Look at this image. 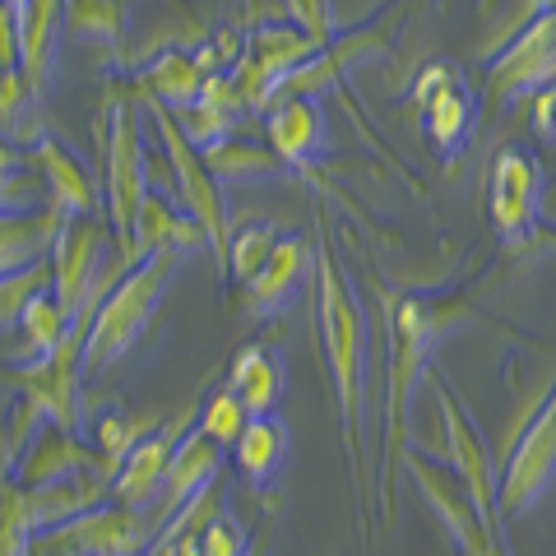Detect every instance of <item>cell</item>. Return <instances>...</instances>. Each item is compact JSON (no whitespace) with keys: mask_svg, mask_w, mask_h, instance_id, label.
<instances>
[{"mask_svg":"<svg viewBox=\"0 0 556 556\" xmlns=\"http://www.w3.org/2000/svg\"><path fill=\"white\" fill-rule=\"evenodd\" d=\"M316 325H320V348L325 367L334 380V404H339V427H343V455L353 468V482L362 492V506H371V482H367V450H362V399H367V316H362L357 292L334 260L329 237H316Z\"/></svg>","mask_w":556,"mask_h":556,"instance_id":"6da1fadb","label":"cell"},{"mask_svg":"<svg viewBox=\"0 0 556 556\" xmlns=\"http://www.w3.org/2000/svg\"><path fill=\"white\" fill-rule=\"evenodd\" d=\"M468 311L464 298H417L399 292L390 302V371H386V455H380L376 501L380 515L394 519V468L408 455V399L417 380L431 371V348Z\"/></svg>","mask_w":556,"mask_h":556,"instance_id":"7a4b0ae2","label":"cell"},{"mask_svg":"<svg viewBox=\"0 0 556 556\" xmlns=\"http://www.w3.org/2000/svg\"><path fill=\"white\" fill-rule=\"evenodd\" d=\"M172 269H177V251H153L108 288V298L93 311L89 339H84V376H108L121 357H130V348L144 339L153 320V306L167 292Z\"/></svg>","mask_w":556,"mask_h":556,"instance_id":"3957f363","label":"cell"},{"mask_svg":"<svg viewBox=\"0 0 556 556\" xmlns=\"http://www.w3.org/2000/svg\"><path fill=\"white\" fill-rule=\"evenodd\" d=\"M112 241V228L98 214L84 218H65V228L51 247V298H56V311L65 316V325L84 320L89 311H98V302L108 298V288L116 283L112 274H126L112 260V269L102 274V251Z\"/></svg>","mask_w":556,"mask_h":556,"instance_id":"277c9868","label":"cell"},{"mask_svg":"<svg viewBox=\"0 0 556 556\" xmlns=\"http://www.w3.org/2000/svg\"><path fill=\"white\" fill-rule=\"evenodd\" d=\"M149 112H153V126H159V135H163V149H167L172 177H177V190H181L186 218L204 232V247L214 251L218 269H228V208H223L218 181L208 177V167H204V153L190 144L186 130L177 126V116H172L163 102L149 98Z\"/></svg>","mask_w":556,"mask_h":556,"instance_id":"5b68a950","label":"cell"},{"mask_svg":"<svg viewBox=\"0 0 556 556\" xmlns=\"http://www.w3.org/2000/svg\"><path fill=\"white\" fill-rule=\"evenodd\" d=\"M427 380L437 386V408H441V427H445V455H450V473L464 482L468 506L492 533H501V464L492 459V450L478 437L473 417L459 408V399L441 386L437 371H427Z\"/></svg>","mask_w":556,"mask_h":556,"instance_id":"8992f818","label":"cell"},{"mask_svg":"<svg viewBox=\"0 0 556 556\" xmlns=\"http://www.w3.org/2000/svg\"><path fill=\"white\" fill-rule=\"evenodd\" d=\"M144 204V153H139V116L135 108H112L108 130V228L116 241V265L130 274L135 218Z\"/></svg>","mask_w":556,"mask_h":556,"instance_id":"52a82bcc","label":"cell"},{"mask_svg":"<svg viewBox=\"0 0 556 556\" xmlns=\"http://www.w3.org/2000/svg\"><path fill=\"white\" fill-rule=\"evenodd\" d=\"M556 478V380L552 394L538 404V413L519 427V437L506 455V473H501V519H519L538 506V496Z\"/></svg>","mask_w":556,"mask_h":556,"instance_id":"ba28073f","label":"cell"},{"mask_svg":"<svg viewBox=\"0 0 556 556\" xmlns=\"http://www.w3.org/2000/svg\"><path fill=\"white\" fill-rule=\"evenodd\" d=\"M153 533H159V525L149 515L126 506H102L65 519L56 529H42V538H33V556H139Z\"/></svg>","mask_w":556,"mask_h":556,"instance_id":"9c48e42d","label":"cell"},{"mask_svg":"<svg viewBox=\"0 0 556 556\" xmlns=\"http://www.w3.org/2000/svg\"><path fill=\"white\" fill-rule=\"evenodd\" d=\"M538 200H543V167L525 149H501L486 186V214L506 247H529L538 228Z\"/></svg>","mask_w":556,"mask_h":556,"instance_id":"30bf717a","label":"cell"},{"mask_svg":"<svg viewBox=\"0 0 556 556\" xmlns=\"http://www.w3.org/2000/svg\"><path fill=\"white\" fill-rule=\"evenodd\" d=\"M552 84H556V5L538 10V20H529L525 33L486 70V89L501 102H525L533 93H547Z\"/></svg>","mask_w":556,"mask_h":556,"instance_id":"8fae6325","label":"cell"},{"mask_svg":"<svg viewBox=\"0 0 556 556\" xmlns=\"http://www.w3.org/2000/svg\"><path fill=\"white\" fill-rule=\"evenodd\" d=\"M408 464V473L413 482L422 486V496H427V506L441 515V525L450 529V538H455V547L464 556H510L506 543L482 525V519L473 515V506H468V492H464V482L450 473V464L441 459H422L417 450H408L404 455Z\"/></svg>","mask_w":556,"mask_h":556,"instance_id":"7c38bea8","label":"cell"},{"mask_svg":"<svg viewBox=\"0 0 556 556\" xmlns=\"http://www.w3.org/2000/svg\"><path fill=\"white\" fill-rule=\"evenodd\" d=\"M214 478H218V445L208 441L200 427H190L186 437L177 441V450H172L167 482H163L159 501H153L149 519H153V525H172V519H177L190 501L214 486Z\"/></svg>","mask_w":556,"mask_h":556,"instance_id":"4fadbf2b","label":"cell"},{"mask_svg":"<svg viewBox=\"0 0 556 556\" xmlns=\"http://www.w3.org/2000/svg\"><path fill=\"white\" fill-rule=\"evenodd\" d=\"M417 108H422L427 135L441 153H455L468 126H473V102H468V89H459L455 70L450 65H431L422 79H417Z\"/></svg>","mask_w":556,"mask_h":556,"instance_id":"5bb4252c","label":"cell"},{"mask_svg":"<svg viewBox=\"0 0 556 556\" xmlns=\"http://www.w3.org/2000/svg\"><path fill=\"white\" fill-rule=\"evenodd\" d=\"M177 441H181L177 431H167V437H144V441H135L130 455L116 464L112 496L126 510H139V515L153 510V501H159L163 482H167V464H172V450H177Z\"/></svg>","mask_w":556,"mask_h":556,"instance_id":"9a60e30c","label":"cell"},{"mask_svg":"<svg viewBox=\"0 0 556 556\" xmlns=\"http://www.w3.org/2000/svg\"><path fill=\"white\" fill-rule=\"evenodd\" d=\"M93 468H98V455L75 441V431H61V427L42 422L38 437H33V445L24 450L20 478L14 482L28 486V492H38V486L70 482V473H93Z\"/></svg>","mask_w":556,"mask_h":556,"instance_id":"2e32d148","label":"cell"},{"mask_svg":"<svg viewBox=\"0 0 556 556\" xmlns=\"http://www.w3.org/2000/svg\"><path fill=\"white\" fill-rule=\"evenodd\" d=\"M218 61H228L223 51L214 47H204L200 56H186V51H167V56H159L149 70H144V98L153 102H172V108H190L200 93H204V84L214 79V65Z\"/></svg>","mask_w":556,"mask_h":556,"instance_id":"e0dca14e","label":"cell"},{"mask_svg":"<svg viewBox=\"0 0 556 556\" xmlns=\"http://www.w3.org/2000/svg\"><path fill=\"white\" fill-rule=\"evenodd\" d=\"M228 390L241 399L247 417H274L278 399H283V362H278L265 343H251L232 357Z\"/></svg>","mask_w":556,"mask_h":556,"instance_id":"ac0fdd59","label":"cell"},{"mask_svg":"<svg viewBox=\"0 0 556 556\" xmlns=\"http://www.w3.org/2000/svg\"><path fill=\"white\" fill-rule=\"evenodd\" d=\"M33 159H38L42 177L51 186V208H56L61 218H84V214H98V200H93V181L84 163L75 159L70 149H61L56 139H38V149H33Z\"/></svg>","mask_w":556,"mask_h":556,"instance_id":"d6986e66","label":"cell"},{"mask_svg":"<svg viewBox=\"0 0 556 556\" xmlns=\"http://www.w3.org/2000/svg\"><path fill=\"white\" fill-rule=\"evenodd\" d=\"M311 260H316V255H311V247L302 237H278V247L265 260V269H260L247 283V306L255 311V316H269V311H278L292 298V288L306 278Z\"/></svg>","mask_w":556,"mask_h":556,"instance_id":"ffe728a7","label":"cell"},{"mask_svg":"<svg viewBox=\"0 0 556 556\" xmlns=\"http://www.w3.org/2000/svg\"><path fill=\"white\" fill-rule=\"evenodd\" d=\"M320 130H325V116L311 98H278L274 112H269V149L278 163L288 167H302L311 163V153L320 149Z\"/></svg>","mask_w":556,"mask_h":556,"instance_id":"44dd1931","label":"cell"},{"mask_svg":"<svg viewBox=\"0 0 556 556\" xmlns=\"http://www.w3.org/2000/svg\"><path fill=\"white\" fill-rule=\"evenodd\" d=\"M61 5L51 0H24L14 5V28H20V75L28 84V93L42 89L51 51H56V28H61Z\"/></svg>","mask_w":556,"mask_h":556,"instance_id":"7402d4cb","label":"cell"},{"mask_svg":"<svg viewBox=\"0 0 556 556\" xmlns=\"http://www.w3.org/2000/svg\"><path fill=\"white\" fill-rule=\"evenodd\" d=\"M232 455H237V468H241V478H247V486H265L274 473H278V464H283L288 455V431L278 417H251L247 431L237 437L232 445Z\"/></svg>","mask_w":556,"mask_h":556,"instance_id":"603a6c76","label":"cell"},{"mask_svg":"<svg viewBox=\"0 0 556 556\" xmlns=\"http://www.w3.org/2000/svg\"><path fill=\"white\" fill-rule=\"evenodd\" d=\"M204 153V167L214 181H232V177H269V172H278L283 163L274 159V149H255L247 144V139H218V144L200 149Z\"/></svg>","mask_w":556,"mask_h":556,"instance_id":"cb8c5ba5","label":"cell"},{"mask_svg":"<svg viewBox=\"0 0 556 556\" xmlns=\"http://www.w3.org/2000/svg\"><path fill=\"white\" fill-rule=\"evenodd\" d=\"M33 533H38V525H33L28 486L5 478L0 482V556H28Z\"/></svg>","mask_w":556,"mask_h":556,"instance_id":"d4e9b609","label":"cell"},{"mask_svg":"<svg viewBox=\"0 0 556 556\" xmlns=\"http://www.w3.org/2000/svg\"><path fill=\"white\" fill-rule=\"evenodd\" d=\"M278 247V228L274 223H247L241 232H228V274L251 283V278L265 269V260Z\"/></svg>","mask_w":556,"mask_h":556,"instance_id":"484cf974","label":"cell"},{"mask_svg":"<svg viewBox=\"0 0 556 556\" xmlns=\"http://www.w3.org/2000/svg\"><path fill=\"white\" fill-rule=\"evenodd\" d=\"M47 288H51V260H33V265L0 278V329L20 325L24 306L38 298V292H47Z\"/></svg>","mask_w":556,"mask_h":556,"instance_id":"4316f807","label":"cell"},{"mask_svg":"<svg viewBox=\"0 0 556 556\" xmlns=\"http://www.w3.org/2000/svg\"><path fill=\"white\" fill-rule=\"evenodd\" d=\"M20 325H24V334H28V353L33 357H47L51 348H56L61 339H65V316L56 311V298H51V288L47 292H38L28 306H24V316H20Z\"/></svg>","mask_w":556,"mask_h":556,"instance_id":"83f0119b","label":"cell"},{"mask_svg":"<svg viewBox=\"0 0 556 556\" xmlns=\"http://www.w3.org/2000/svg\"><path fill=\"white\" fill-rule=\"evenodd\" d=\"M247 422H251V417H247V408H241V399H237L232 390H218V394L204 404L200 431L223 450V445H237V437L247 431Z\"/></svg>","mask_w":556,"mask_h":556,"instance_id":"f1b7e54d","label":"cell"},{"mask_svg":"<svg viewBox=\"0 0 556 556\" xmlns=\"http://www.w3.org/2000/svg\"><path fill=\"white\" fill-rule=\"evenodd\" d=\"M247 543L251 538H241V529L232 525V519L218 515V519H208L204 533H200V556H241Z\"/></svg>","mask_w":556,"mask_h":556,"instance_id":"f546056e","label":"cell"},{"mask_svg":"<svg viewBox=\"0 0 556 556\" xmlns=\"http://www.w3.org/2000/svg\"><path fill=\"white\" fill-rule=\"evenodd\" d=\"M20 75V28H14V5H0V79Z\"/></svg>","mask_w":556,"mask_h":556,"instance_id":"4dcf8cb0","label":"cell"},{"mask_svg":"<svg viewBox=\"0 0 556 556\" xmlns=\"http://www.w3.org/2000/svg\"><path fill=\"white\" fill-rule=\"evenodd\" d=\"M533 126L543 130V135H556V84L547 93H538V102H533Z\"/></svg>","mask_w":556,"mask_h":556,"instance_id":"1f68e13d","label":"cell"},{"mask_svg":"<svg viewBox=\"0 0 556 556\" xmlns=\"http://www.w3.org/2000/svg\"><path fill=\"white\" fill-rule=\"evenodd\" d=\"M241 556H269V510H265V519L255 525L251 543H247V552H241Z\"/></svg>","mask_w":556,"mask_h":556,"instance_id":"d6a6232c","label":"cell"},{"mask_svg":"<svg viewBox=\"0 0 556 556\" xmlns=\"http://www.w3.org/2000/svg\"><path fill=\"white\" fill-rule=\"evenodd\" d=\"M529 247H538L543 255H556V223H538L533 237H529Z\"/></svg>","mask_w":556,"mask_h":556,"instance_id":"836d02e7","label":"cell"},{"mask_svg":"<svg viewBox=\"0 0 556 556\" xmlns=\"http://www.w3.org/2000/svg\"><path fill=\"white\" fill-rule=\"evenodd\" d=\"M0 468H5V450H0ZM0 482H5V473H0Z\"/></svg>","mask_w":556,"mask_h":556,"instance_id":"e575fe53","label":"cell"},{"mask_svg":"<svg viewBox=\"0 0 556 556\" xmlns=\"http://www.w3.org/2000/svg\"><path fill=\"white\" fill-rule=\"evenodd\" d=\"M28 556H33V552H28Z\"/></svg>","mask_w":556,"mask_h":556,"instance_id":"d590c367","label":"cell"}]
</instances>
